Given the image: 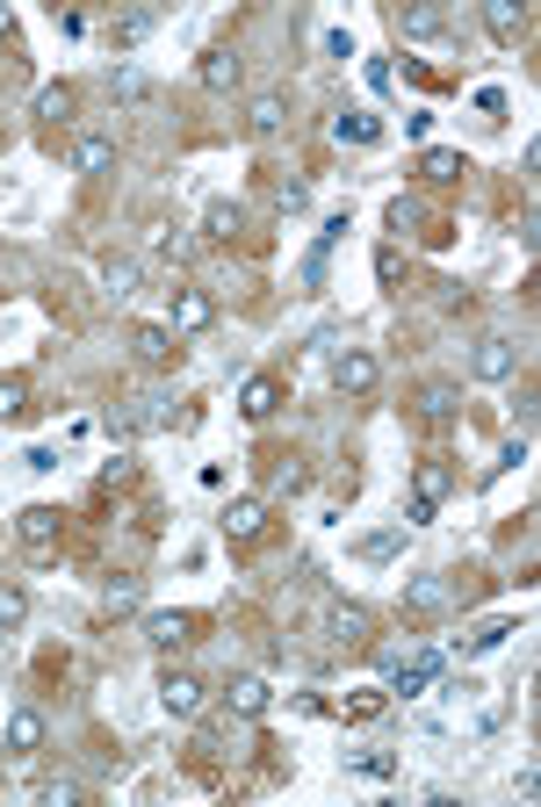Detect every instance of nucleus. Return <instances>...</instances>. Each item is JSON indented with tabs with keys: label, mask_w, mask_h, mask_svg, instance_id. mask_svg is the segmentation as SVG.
<instances>
[{
	"label": "nucleus",
	"mask_w": 541,
	"mask_h": 807,
	"mask_svg": "<svg viewBox=\"0 0 541 807\" xmlns=\"http://www.w3.org/2000/svg\"><path fill=\"white\" fill-rule=\"evenodd\" d=\"M195 72H203V87H210V94H239V87H245V58L231 51V44L203 51V66H195Z\"/></svg>",
	"instance_id": "4"
},
{
	"label": "nucleus",
	"mask_w": 541,
	"mask_h": 807,
	"mask_svg": "<svg viewBox=\"0 0 541 807\" xmlns=\"http://www.w3.org/2000/svg\"><path fill=\"white\" fill-rule=\"evenodd\" d=\"M354 555H361V563H398V555H404V527L361 533V541H354Z\"/></svg>",
	"instance_id": "26"
},
{
	"label": "nucleus",
	"mask_w": 541,
	"mask_h": 807,
	"mask_svg": "<svg viewBox=\"0 0 541 807\" xmlns=\"http://www.w3.org/2000/svg\"><path fill=\"white\" fill-rule=\"evenodd\" d=\"M58 527H66V519H58L51 505H30V512H15V533H22V549H30V555H51V549H58Z\"/></svg>",
	"instance_id": "5"
},
{
	"label": "nucleus",
	"mask_w": 541,
	"mask_h": 807,
	"mask_svg": "<svg viewBox=\"0 0 541 807\" xmlns=\"http://www.w3.org/2000/svg\"><path fill=\"white\" fill-rule=\"evenodd\" d=\"M318 627H325V642H368V627H376V620H368V606H325V620H318Z\"/></svg>",
	"instance_id": "13"
},
{
	"label": "nucleus",
	"mask_w": 541,
	"mask_h": 807,
	"mask_svg": "<svg viewBox=\"0 0 541 807\" xmlns=\"http://www.w3.org/2000/svg\"><path fill=\"white\" fill-rule=\"evenodd\" d=\"M376 281H383V289L398 281V245H383V253H376Z\"/></svg>",
	"instance_id": "42"
},
{
	"label": "nucleus",
	"mask_w": 541,
	"mask_h": 807,
	"mask_svg": "<svg viewBox=\"0 0 541 807\" xmlns=\"http://www.w3.org/2000/svg\"><path fill=\"white\" fill-rule=\"evenodd\" d=\"M159 253H166V260H188V239H181L174 223H159Z\"/></svg>",
	"instance_id": "40"
},
{
	"label": "nucleus",
	"mask_w": 541,
	"mask_h": 807,
	"mask_svg": "<svg viewBox=\"0 0 541 807\" xmlns=\"http://www.w3.org/2000/svg\"><path fill=\"white\" fill-rule=\"evenodd\" d=\"M30 412V376H0V418Z\"/></svg>",
	"instance_id": "32"
},
{
	"label": "nucleus",
	"mask_w": 541,
	"mask_h": 807,
	"mask_svg": "<svg viewBox=\"0 0 541 807\" xmlns=\"http://www.w3.org/2000/svg\"><path fill=\"white\" fill-rule=\"evenodd\" d=\"M398 606H404V613H448V606H454V585H448V577H404Z\"/></svg>",
	"instance_id": "6"
},
{
	"label": "nucleus",
	"mask_w": 541,
	"mask_h": 807,
	"mask_svg": "<svg viewBox=\"0 0 541 807\" xmlns=\"http://www.w3.org/2000/svg\"><path fill=\"white\" fill-rule=\"evenodd\" d=\"M281 123H289V102H281V94H253L245 130H253V138H281Z\"/></svg>",
	"instance_id": "19"
},
{
	"label": "nucleus",
	"mask_w": 541,
	"mask_h": 807,
	"mask_svg": "<svg viewBox=\"0 0 541 807\" xmlns=\"http://www.w3.org/2000/svg\"><path fill=\"white\" fill-rule=\"evenodd\" d=\"M454 412H462V390H454V382H426V390H419V418H434V426H448Z\"/></svg>",
	"instance_id": "24"
},
{
	"label": "nucleus",
	"mask_w": 541,
	"mask_h": 807,
	"mask_svg": "<svg viewBox=\"0 0 541 807\" xmlns=\"http://www.w3.org/2000/svg\"><path fill=\"white\" fill-rule=\"evenodd\" d=\"M102 289L108 296H130V289H138V260H130V253H108L102 260Z\"/></svg>",
	"instance_id": "29"
},
{
	"label": "nucleus",
	"mask_w": 541,
	"mask_h": 807,
	"mask_svg": "<svg viewBox=\"0 0 541 807\" xmlns=\"http://www.w3.org/2000/svg\"><path fill=\"white\" fill-rule=\"evenodd\" d=\"M22 469H36V476H51V469H58V454H51V447H30V454H22Z\"/></svg>",
	"instance_id": "41"
},
{
	"label": "nucleus",
	"mask_w": 541,
	"mask_h": 807,
	"mask_svg": "<svg viewBox=\"0 0 541 807\" xmlns=\"http://www.w3.org/2000/svg\"><path fill=\"white\" fill-rule=\"evenodd\" d=\"M470 376H476V382H513V376H520V346L498 339V332H491V339H476Z\"/></svg>",
	"instance_id": "2"
},
{
	"label": "nucleus",
	"mask_w": 541,
	"mask_h": 807,
	"mask_svg": "<svg viewBox=\"0 0 541 807\" xmlns=\"http://www.w3.org/2000/svg\"><path fill=\"white\" fill-rule=\"evenodd\" d=\"M527 22H534V15H527L520 0H484V30L498 36V44H520V36H527Z\"/></svg>",
	"instance_id": "11"
},
{
	"label": "nucleus",
	"mask_w": 541,
	"mask_h": 807,
	"mask_svg": "<svg viewBox=\"0 0 541 807\" xmlns=\"http://www.w3.org/2000/svg\"><path fill=\"white\" fill-rule=\"evenodd\" d=\"M36 800H44V807H80L88 793L72 786V779H44V786H36Z\"/></svg>",
	"instance_id": "34"
},
{
	"label": "nucleus",
	"mask_w": 541,
	"mask_h": 807,
	"mask_svg": "<svg viewBox=\"0 0 541 807\" xmlns=\"http://www.w3.org/2000/svg\"><path fill=\"white\" fill-rule=\"evenodd\" d=\"M145 36H152V15H116V30H108V44H116V51H130V44H145Z\"/></svg>",
	"instance_id": "31"
},
{
	"label": "nucleus",
	"mask_w": 541,
	"mask_h": 807,
	"mask_svg": "<svg viewBox=\"0 0 541 807\" xmlns=\"http://www.w3.org/2000/svg\"><path fill=\"white\" fill-rule=\"evenodd\" d=\"M419 173L434 181V188H448V181H462L470 166H462V152H448V145H426V152H419Z\"/></svg>",
	"instance_id": "23"
},
{
	"label": "nucleus",
	"mask_w": 541,
	"mask_h": 807,
	"mask_svg": "<svg viewBox=\"0 0 541 807\" xmlns=\"http://www.w3.org/2000/svg\"><path fill=\"white\" fill-rule=\"evenodd\" d=\"M303 203H311V188H303V181H289V188H275V209H281V217H297Z\"/></svg>",
	"instance_id": "39"
},
{
	"label": "nucleus",
	"mask_w": 541,
	"mask_h": 807,
	"mask_svg": "<svg viewBox=\"0 0 541 807\" xmlns=\"http://www.w3.org/2000/svg\"><path fill=\"white\" fill-rule=\"evenodd\" d=\"M275 483H281V491H303V483H311V469H303V462H297V454H281V469H275Z\"/></svg>",
	"instance_id": "38"
},
{
	"label": "nucleus",
	"mask_w": 541,
	"mask_h": 807,
	"mask_svg": "<svg viewBox=\"0 0 541 807\" xmlns=\"http://www.w3.org/2000/svg\"><path fill=\"white\" fill-rule=\"evenodd\" d=\"M217 527H225V541H261V527H267V505H261V498H231Z\"/></svg>",
	"instance_id": "10"
},
{
	"label": "nucleus",
	"mask_w": 541,
	"mask_h": 807,
	"mask_svg": "<svg viewBox=\"0 0 541 807\" xmlns=\"http://www.w3.org/2000/svg\"><path fill=\"white\" fill-rule=\"evenodd\" d=\"M0 642H8V627H0Z\"/></svg>",
	"instance_id": "44"
},
{
	"label": "nucleus",
	"mask_w": 541,
	"mask_h": 807,
	"mask_svg": "<svg viewBox=\"0 0 541 807\" xmlns=\"http://www.w3.org/2000/svg\"><path fill=\"white\" fill-rule=\"evenodd\" d=\"M116 166V138L88 130V138H72V173H108Z\"/></svg>",
	"instance_id": "16"
},
{
	"label": "nucleus",
	"mask_w": 541,
	"mask_h": 807,
	"mask_svg": "<svg viewBox=\"0 0 541 807\" xmlns=\"http://www.w3.org/2000/svg\"><path fill=\"white\" fill-rule=\"evenodd\" d=\"M130 354H138L145 368H174L181 339H174V325H138V332H130Z\"/></svg>",
	"instance_id": "7"
},
{
	"label": "nucleus",
	"mask_w": 541,
	"mask_h": 807,
	"mask_svg": "<svg viewBox=\"0 0 541 807\" xmlns=\"http://www.w3.org/2000/svg\"><path fill=\"white\" fill-rule=\"evenodd\" d=\"M188 635H195V620H188V613H145V642H152L159 656H174Z\"/></svg>",
	"instance_id": "12"
},
{
	"label": "nucleus",
	"mask_w": 541,
	"mask_h": 807,
	"mask_svg": "<svg viewBox=\"0 0 541 807\" xmlns=\"http://www.w3.org/2000/svg\"><path fill=\"white\" fill-rule=\"evenodd\" d=\"M0 36H15V15H8V8H0Z\"/></svg>",
	"instance_id": "43"
},
{
	"label": "nucleus",
	"mask_w": 541,
	"mask_h": 807,
	"mask_svg": "<svg viewBox=\"0 0 541 807\" xmlns=\"http://www.w3.org/2000/svg\"><path fill=\"white\" fill-rule=\"evenodd\" d=\"M448 491H454V469L448 462H419V469H412V498H419V505H434V512H440Z\"/></svg>",
	"instance_id": "17"
},
{
	"label": "nucleus",
	"mask_w": 541,
	"mask_h": 807,
	"mask_svg": "<svg viewBox=\"0 0 541 807\" xmlns=\"http://www.w3.org/2000/svg\"><path fill=\"white\" fill-rule=\"evenodd\" d=\"M376 376H383V368H376L368 346H339V354H332V390H339V396H368Z\"/></svg>",
	"instance_id": "1"
},
{
	"label": "nucleus",
	"mask_w": 541,
	"mask_h": 807,
	"mask_svg": "<svg viewBox=\"0 0 541 807\" xmlns=\"http://www.w3.org/2000/svg\"><path fill=\"white\" fill-rule=\"evenodd\" d=\"M347 764H354V772H368V779H390V772H398V757H390V750H361V757H347Z\"/></svg>",
	"instance_id": "37"
},
{
	"label": "nucleus",
	"mask_w": 541,
	"mask_h": 807,
	"mask_svg": "<svg viewBox=\"0 0 541 807\" xmlns=\"http://www.w3.org/2000/svg\"><path fill=\"white\" fill-rule=\"evenodd\" d=\"M36 123H44V130H66V123H72V87L66 80L36 94Z\"/></svg>",
	"instance_id": "25"
},
{
	"label": "nucleus",
	"mask_w": 541,
	"mask_h": 807,
	"mask_svg": "<svg viewBox=\"0 0 541 807\" xmlns=\"http://www.w3.org/2000/svg\"><path fill=\"white\" fill-rule=\"evenodd\" d=\"M398 36H412V44L448 36V8H398Z\"/></svg>",
	"instance_id": "20"
},
{
	"label": "nucleus",
	"mask_w": 541,
	"mask_h": 807,
	"mask_svg": "<svg viewBox=\"0 0 541 807\" xmlns=\"http://www.w3.org/2000/svg\"><path fill=\"white\" fill-rule=\"evenodd\" d=\"M390 670H398V692H404V700H419V692L434 685L440 656H390Z\"/></svg>",
	"instance_id": "18"
},
{
	"label": "nucleus",
	"mask_w": 541,
	"mask_h": 807,
	"mask_svg": "<svg viewBox=\"0 0 541 807\" xmlns=\"http://www.w3.org/2000/svg\"><path fill=\"white\" fill-rule=\"evenodd\" d=\"M159 706H166L174 722H195V714H203V678H195V670H166V678H159Z\"/></svg>",
	"instance_id": "3"
},
{
	"label": "nucleus",
	"mask_w": 541,
	"mask_h": 807,
	"mask_svg": "<svg viewBox=\"0 0 541 807\" xmlns=\"http://www.w3.org/2000/svg\"><path fill=\"white\" fill-rule=\"evenodd\" d=\"M217 325V303L203 289H174V339H195V332Z\"/></svg>",
	"instance_id": "8"
},
{
	"label": "nucleus",
	"mask_w": 541,
	"mask_h": 807,
	"mask_svg": "<svg viewBox=\"0 0 541 807\" xmlns=\"http://www.w3.org/2000/svg\"><path fill=\"white\" fill-rule=\"evenodd\" d=\"M22 613H30V591H22V585H0V627H22Z\"/></svg>",
	"instance_id": "36"
},
{
	"label": "nucleus",
	"mask_w": 541,
	"mask_h": 807,
	"mask_svg": "<svg viewBox=\"0 0 541 807\" xmlns=\"http://www.w3.org/2000/svg\"><path fill=\"white\" fill-rule=\"evenodd\" d=\"M239 412L253 418V426H261V418H275V412H281V376H245Z\"/></svg>",
	"instance_id": "9"
},
{
	"label": "nucleus",
	"mask_w": 541,
	"mask_h": 807,
	"mask_svg": "<svg viewBox=\"0 0 541 807\" xmlns=\"http://www.w3.org/2000/svg\"><path fill=\"white\" fill-rule=\"evenodd\" d=\"M506 635H520V620H484V627H476V635H470V656L498 649V642H506Z\"/></svg>",
	"instance_id": "33"
},
{
	"label": "nucleus",
	"mask_w": 541,
	"mask_h": 807,
	"mask_svg": "<svg viewBox=\"0 0 541 807\" xmlns=\"http://www.w3.org/2000/svg\"><path fill=\"white\" fill-rule=\"evenodd\" d=\"M332 138H339V145H376V138H383V116L347 108V116H332Z\"/></svg>",
	"instance_id": "21"
},
{
	"label": "nucleus",
	"mask_w": 541,
	"mask_h": 807,
	"mask_svg": "<svg viewBox=\"0 0 541 807\" xmlns=\"http://www.w3.org/2000/svg\"><path fill=\"white\" fill-rule=\"evenodd\" d=\"M108 94H116V102H123V108H138V102H152L159 87H152V80H145V72H138V66H116V80H108Z\"/></svg>",
	"instance_id": "28"
},
{
	"label": "nucleus",
	"mask_w": 541,
	"mask_h": 807,
	"mask_svg": "<svg viewBox=\"0 0 541 807\" xmlns=\"http://www.w3.org/2000/svg\"><path fill=\"white\" fill-rule=\"evenodd\" d=\"M138 606H145V585H138V577H116V585L102 591V613H108V620H130Z\"/></svg>",
	"instance_id": "27"
},
{
	"label": "nucleus",
	"mask_w": 541,
	"mask_h": 807,
	"mask_svg": "<svg viewBox=\"0 0 541 807\" xmlns=\"http://www.w3.org/2000/svg\"><path fill=\"white\" fill-rule=\"evenodd\" d=\"M203 231H210V239H239V231H245V209L239 203H210V209H203Z\"/></svg>",
	"instance_id": "30"
},
{
	"label": "nucleus",
	"mask_w": 541,
	"mask_h": 807,
	"mask_svg": "<svg viewBox=\"0 0 541 807\" xmlns=\"http://www.w3.org/2000/svg\"><path fill=\"white\" fill-rule=\"evenodd\" d=\"M347 239V209H339V217H325V231H318V245H311V260H303V281H325V267H332V245Z\"/></svg>",
	"instance_id": "15"
},
{
	"label": "nucleus",
	"mask_w": 541,
	"mask_h": 807,
	"mask_svg": "<svg viewBox=\"0 0 541 807\" xmlns=\"http://www.w3.org/2000/svg\"><path fill=\"white\" fill-rule=\"evenodd\" d=\"M383 706H390V692H354V700L339 706V714H347V722H376Z\"/></svg>",
	"instance_id": "35"
},
{
	"label": "nucleus",
	"mask_w": 541,
	"mask_h": 807,
	"mask_svg": "<svg viewBox=\"0 0 541 807\" xmlns=\"http://www.w3.org/2000/svg\"><path fill=\"white\" fill-rule=\"evenodd\" d=\"M267 700H275V692H267V678H231V692H225V706L239 714V722H261Z\"/></svg>",
	"instance_id": "14"
},
{
	"label": "nucleus",
	"mask_w": 541,
	"mask_h": 807,
	"mask_svg": "<svg viewBox=\"0 0 541 807\" xmlns=\"http://www.w3.org/2000/svg\"><path fill=\"white\" fill-rule=\"evenodd\" d=\"M8 750H15V757L44 750V714H36V706H15V722H8Z\"/></svg>",
	"instance_id": "22"
}]
</instances>
